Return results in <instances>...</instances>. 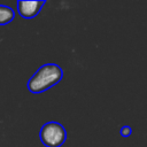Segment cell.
Listing matches in <instances>:
<instances>
[{
  "mask_svg": "<svg viewBox=\"0 0 147 147\" xmlns=\"http://www.w3.org/2000/svg\"><path fill=\"white\" fill-rule=\"evenodd\" d=\"M63 70L55 63H46L38 68V70L28 80V90L33 94L42 93L61 82Z\"/></svg>",
  "mask_w": 147,
  "mask_h": 147,
  "instance_id": "1",
  "label": "cell"
},
{
  "mask_svg": "<svg viewBox=\"0 0 147 147\" xmlns=\"http://www.w3.org/2000/svg\"><path fill=\"white\" fill-rule=\"evenodd\" d=\"M39 139L45 147H61L67 139V131L57 122H47L39 131Z\"/></svg>",
  "mask_w": 147,
  "mask_h": 147,
  "instance_id": "2",
  "label": "cell"
},
{
  "mask_svg": "<svg viewBox=\"0 0 147 147\" xmlns=\"http://www.w3.org/2000/svg\"><path fill=\"white\" fill-rule=\"evenodd\" d=\"M44 5L45 1H40V0H33V1L20 0L17 1V11L21 17L25 20H31L40 13Z\"/></svg>",
  "mask_w": 147,
  "mask_h": 147,
  "instance_id": "3",
  "label": "cell"
},
{
  "mask_svg": "<svg viewBox=\"0 0 147 147\" xmlns=\"http://www.w3.org/2000/svg\"><path fill=\"white\" fill-rule=\"evenodd\" d=\"M15 18V11L9 6L0 5V25L9 24Z\"/></svg>",
  "mask_w": 147,
  "mask_h": 147,
  "instance_id": "4",
  "label": "cell"
},
{
  "mask_svg": "<svg viewBox=\"0 0 147 147\" xmlns=\"http://www.w3.org/2000/svg\"><path fill=\"white\" fill-rule=\"evenodd\" d=\"M119 133H121L122 137H129V136H131V133H132V129H131L129 125H124V126L121 127Z\"/></svg>",
  "mask_w": 147,
  "mask_h": 147,
  "instance_id": "5",
  "label": "cell"
}]
</instances>
